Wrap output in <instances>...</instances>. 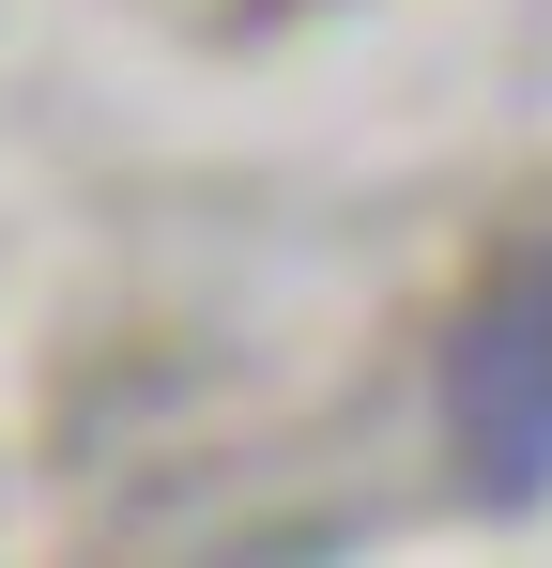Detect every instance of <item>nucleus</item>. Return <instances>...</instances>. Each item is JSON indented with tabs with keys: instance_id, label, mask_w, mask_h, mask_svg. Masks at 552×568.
I'll return each instance as SVG.
<instances>
[{
	"instance_id": "obj_1",
	"label": "nucleus",
	"mask_w": 552,
	"mask_h": 568,
	"mask_svg": "<svg viewBox=\"0 0 552 568\" xmlns=\"http://www.w3.org/2000/svg\"><path fill=\"white\" fill-rule=\"evenodd\" d=\"M460 446H476V491L552 476V262H522L507 307L460 338Z\"/></svg>"
}]
</instances>
